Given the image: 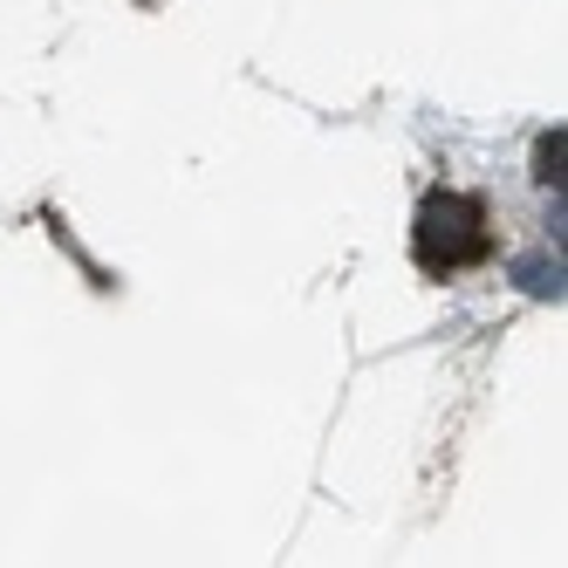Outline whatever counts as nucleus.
<instances>
[{
  "label": "nucleus",
  "instance_id": "1",
  "mask_svg": "<svg viewBox=\"0 0 568 568\" xmlns=\"http://www.w3.org/2000/svg\"><path fill=\"white\" fill-rule=\"evenodd\" d=\"M412 254L425 274H459L473 261L494 254V226H486V206L473 192H432L418 206V226H412Z\"/></svg>",
  "mask_w": 568,
  "mask_h": 568
},
{
  "label": "nucleus",
  "instance_id": "2",
  "mask_svg": "<svg viewBox=\"0 0 568 568\" xmlns=\"http://www.w3.org/2000/svg\"><path fill=\"white\" fill-rule=\"evenodd\" d=\"M514 281H520V288L535 295V302H561V254H555V261H548V254L520 261V267H514Z\"/></svg>",
  "mask_w": 568,
  "mask_h": 568
},
{
  "label": "nucleus",
  "instance_id": "3",
  "mask_svg": "<svg viewBox=\"0 0 568 568\" xmlns=\"http://www.w3.org/2000/svg\"><path fill=\"white\" fill-rule=\"evenodd\" d=\"M561 151H568V138L561 131H541V144H535V179L555 185V192H561Z\"/></svg>",
  "mask_w": 568,
  "mask_h": 568
}]
</instances>
